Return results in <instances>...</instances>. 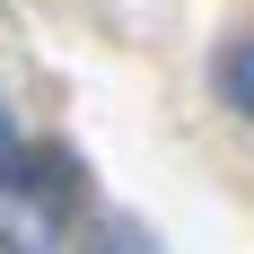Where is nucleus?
<instances>
[{
    "label": "nucleus",
    "instance_id": "1",
    "mask_svg": "<svg viewBox=\"0 0 254 254\" xmlns=\"http://www.w3.org/2000/svg\"><path fill=\"white\" fill-rule=\"evenodd\" d=\"M210 79H219V97H228V114H246V123H254V26L219 44V70H210Z\"/></svg>",
    "mask_w": 254,
    "mask_h": 254
},
{
    "label": "nucleus",
    "instance_id": "2",
    "mask_svg": "<svg viewBox=\"0 0 254 254\" xmlns=\"http://www.w3.org/2000/svg\"><path fill=\"white\" fill-rule=\"evenodd\" d=\"M0 184H9V193H35V158H26V140H18L9 114H0Z\"/></svg>",
    "mask_w": 254,
    "mask_h": 254
},
{
    "label": "nucleus",
    "instance_id": "3",
    "mask_svg": "<svg viewBox=\"0 0 254 254\" xmlns=\"http://www.w3.org/2000/svg\"><path fill=\"white\" fill-rule=\"evenodd\" d=\"M88 254H158V237L140 228V219H105V228H97V246H88Z\"/></svg>",
    "mask_w": 254,
    "mask_h": 254
}]
</instances>
